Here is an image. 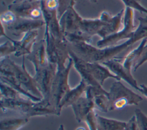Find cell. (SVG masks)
<instances>
[{"mask_svg": "<svg viewBox=\"0 0 147 130\" xmlns=\"http://www.w3.org/2000/svg\"><path fill=\"white\" fill-rule=\"evenodd\" d=\"M88 65L93 78L102 86H103L105 81L109 78L121 81L107 67L100 63L88 62Z\"/></svg>", "mask_w": 147, "mask_h": 130, "instance_id": "obj_18", "label": "cell"}, {"mask_svg": "<svg viewBox=\"0 0 147 130\" xmlns=\"http://www.w3.org/2000/svg\"><path fill=\"white\" fill-rule=\"evenodd\" d=\"M45 6L49 10H57L59 6V0H43Z\"/></svg>", "mask_w": 147, "mask_h": 130, "instance_id": "obj_37", "label": "cell"}, {"mask_svg": "<svg viewBox=\"0 0 147 130\" xmlns=\"http://www.w3.org/2000/svg\"><path fill=\"white\" fill-rule=\"evenodd\" d=\"M102 64L107 67L120 80H123L132 87L140 91V86L138 85L137 81L133 77L131 71L125 67L119 58H114L104 62Z\"/></svg>", "mask_w": 147, "mask_h": 130, "instance_id": "obj_10", "label": "cell"}, {"mask_svg": "<svg viewBox=\"0 0 147 130\" xmlns=\"http://www.w3.org/2000/svg\"><path fill=\"white\" fill-rule=\"evenodd\" d=\"M140 91L147 98V86L144 84H141L140 86Z\"/></svg>", "mask_w": 147, "mask_h": 130, "instance_id": "obj_39", "label": "cell"}, {"mask_svg": "<svg viewBox=\"0 0 147 130\" xmlns=\"http://www.w3.org/2000/svg\"><path fill=\"white\" fill-rule=\"evenodd\" d=\"M18 17L17 15L11 10H7L3 12L1 14L0 20L1 23L3 24L5 26H9L13 24L17 20Z\"/></svg>", "mask_w": 147, "mask_h": 130, "instance_id": "obj_31", "label": "cell"}, {"mask_svg": "<svg viewBox=\"0 0 147 130\" xmlns=\"http://www.w3.org/2000/svg\"><path fill=\"white\" fill-rule=\"evenodd\" d=\"M87 86V85L85 83V82L81 79L78 85L69 90L60 102L57 109L59 116L61 114V112L63 108L71 106L74 103H75L79 98L83 96L82 95L83 93H84Z\"/></svg>", "mask_w": 147, "mask_h": 130, "instance_id": "obj_17", "label": "cell"}, {"mask_svg": "<svg viewBox=\"0 0 147 130\" xmlns=\"http://www.w3.org/2000/svg\"><path fill=\"white\" fill-rule=\"evenodd\" d=\"M44 26H45V21L43 19L33 20L18 17L13 24L7 26V28L10 30L12 35L15 36H19L26 32L38 30Z\"/></svg>", "mask_w": 147, "mask_h": 130, "instance_id": "obj_13", "label": "cell"}, {"mask_svg": "<svg viewBox=\"0 0 147 130\" xmlns=\"http://www.w3.org/2000/svg\"><path fill=\"white\" fill-rule=\"evenodd\" d=\"M69 56L73 60L74 67L80 75L82 80L84 81L87 85L97 86H102L94 79L92 75H91L87 62L78 57L70 49Z\"/></svg>", "mask_w": 147, "mask_h": 130, "instance_id": "obj_15", "label": "cell"}, {"mask_svg": "<svg viewBox=\"0 0 147 130\" xmlns=\"http://www.w3.org/2000/svg\"><path fill=\"white\" fill-rule=\"evenodd\" d=\"M33 102L29 98L18 100L1 97V108L4 112L7 110H13L26 117Z\"/></svg>", "mask_w": 147, "mask_h": 130, "instance_id": "obj_14", "label": "cell"}, {"mask_svg": "<svg viewBox=\"0 0 147 130\" xmlns=\"http://www.w3.org/2000/svg\"><path fill=\"white\" fill-rule=\"evenodd\" d=\"M134 113L139 130H147V116L140 109H136Z\"/></svg>", "mask_w": 147, "mask_h": 130, "instance_id": "obj_32", "label": "cell"}, {"mask_svg": "<svg viewBox=\"0 0 147 130\" xmlns=\"http://www.w3.org/2000/svg\"><path fill=\"white\" fill-rule=\"evenodd\" d=\"M124 13L125 9H122L114 16L111 15L106 11L102 12L99 17L103 21L104 24L98 35L101 39H104L119 31L123 24Z\"/></svg>", "mask_w": 147, "mask_h": 130, "instance_id": "obj_9", "label": "cell"}, {"mask_svg": "<svg viewBox=\"0 0 147 130\" xmlns=\"http://www.w3.org/2000/svg\"><path fill=\"white\" fill-rule=\"evenodd\" d=\"M92 3H96L98 2V0H90Z\"/></svg>", "mask_w": 147, "mask_h": 130, "instance_id": "obj_44", "label": "cell"}, {"mask_svg": "<svg viewBox=\"0 0 147 130\" xmlns=\"http://www.w3.org/2000/svg\"><path fill=\"white\" fill-rule=\"evenodd\" d=\"M1 37H7V35H6V32H5V25L1 23Z\"/></svg>", "mask_w": 147, "mask_h": 130, "instance_id": "obj_40", "label": "cell"}, {"mask_svg": "<svg viewBox=\"0 0 147 130\" xmlns=\"http://www.w3.org/2000/svg\"><path fill=\"white\" fill-rule=\"evenodd\" d=\"M38 35V30H33L25 33L20 40H13L9 36L6 38L10 40L14 45L16 49L14 55L17 57H20L27 56L31 52L33 46L37 43Z\"/></svg>", "mask_w": 147, "mask_h": 130, "instance_id": "obj_11", "label": "cell"}, {"mask_svg": "<svg viewBox=\"0 0 147 130\" xmlns=\"http://www.w3.org/2000/svg\"><path fill=\"white\" fill-rule=\"evenodd\" d=\"M75 6L69 7L66 10L59 18V22L64 33L76 31L79 29L83 18L75 10Z\"/></svg>", "mask_w": 147, "mask_h": 130, "instance_id": "obj_12", "label": "cell"}, {"mask_svg": "<svg viewBox=\"0 0 147 130\" xmlns=\"http://www.w3.org/2000/svg\"><path fill=\"white\" fill-rule=\"evenodd\" d=\"M34 71L33 77L42 98L49 101L51 90L57 71V66L49 62L47 65Z\"/></svg>", "mask_w": 147, "mask_h": 130, "instance_id": "obj_6", "label": "cell"}, {"mask_svg": "<svg viewBox=\"0 0 147 130\" xmlns=\"http://www.w3.org/2000/svg\"><path fill=\"white\" fill-rule=\"evenodd\" d=\"M95 109L91 110L84 118L83 122L87 125L89 130H98V122H97V113Z\"/></svg>", "mask_w": 147, "mask_h": 130, "instance_id": "obj_29", "label": "cell"}, {"mask_svg": "<svg viewBox=\"0 0 147 130\" xmlns=\"http://www.w3.org/2000/svg\"><path fill=\"white\" fill-rule=\"evenodd\" d=\"M26 56L27 59L33 64L34 70L47 65L49 62L48 59L44 39L36 43L31 52Z\"/></svg>", "mask_w": 147, "mask_h": 130, "instance_id": "obj_16", "label": "cell"}, {"mask_svg": "<svg viewBox=\"0 0 147 130\" xmlns=\"http://www.w3.org/2000/svg\"><path fill=\"white\" fill-rule=\"evenodd\" d=\"M98 130H125L126 122L97 114Z\"/></svg>", "mask_w": 147, "mask_h": 130, "instance_id": "obj_23", "label": "cell"}, {"mask_svg": "<svg viewBox=\"0 0 147 130\" xmlns=\"http://www.w3.org/2000/svg\"><path fill=\"white\" fill-rule=\"evenodd\" d=\"M76 120L78 123L83 121L87 114L95 109L94 102L86 96H82L71 105Z\"/></svg>", "mask_w": 147, "mask_h": 130, "instance_id": "obj_19", "label": "cell"}, {"mask_svg": "<svg viewBox=\"0 0 147 130\" xmlns=\"http://www.w3.org/2000/svg\"><path fill=\"white\" fill-rule=\"evenodd\" d=\"M41 1H24L18 3L11 2L8 10L14 13L18 17L33 20L42 19Z\"/></svg>", "mask_w": 147, "mask_h": 130, "instance_id": "obj_7", "label": "cell"}, {"mask_svg": "<svg viewBox=\"0 0 147 130\" xmlns=\"http://www.w3.org/2000/svg\"><path fill=\"white\" fill-rule=\"evenodd\" d=\"M73 66V60L70 58L65 67L57 68L49 95V102L56 109L57 112L62 98L71 88L69 85L68 79L70 71Z\"/></svg>", "mask_w": 147, "mask_h": 130, "instance_id": "obj_4", "label": "cell"}, {"mask_svg": "<svg viewBox=\"0 0 147 130\" xmlns=\"http://www.w3.org/2000/svg\"><path fill=\"white\" fill-rule=\"evenodd\" d=\"M1 97H3L9 99H24L28 98L23 95L17 90L9 86L8 85L1 82Z\"/></svg>", "mask_w": 147, "mask_h": 130, "instance_id": "obj_27", "label": "cell"}, {"mask_svg": "<svg viewBox=\"0 0 147 130\" xmlns=\"http://www.w3.org/2000/svg\"><path fill=\"white\" fill-rule=\"evenodd\" d=\"M16 49L13 43L9 40L1 44L0 45V57L1 58L9 56L10 54L14 53Z\"/></svg>", "mask_w": 147, "mask_h": 130, "instance_id": "obj_33", "label": "cell"}, {"mask_svg": "<svg viewBox=\"0 0 147 130\" xmlns=\"http://www.w3.org/2000/svg\"><path fill=\"white\" fill-rule=\"evenodd\" d=\"M108 93V91L105 90L102 86H97L87 85L86 89L84 94H85V96L87 98L92 100L93 98L96 95L101 93Z\"/></svg>", "mask_w": 147, "mask_h": 130, "instance_id": "obj_30", "label": "cell"}, {"mask_svg": "<svg viewBox=\"0 0 147 130\" xmlns=\"http://www.w3.org/2000/svg\"><path fill=\"white\" fill-rule=\"evenodd\" d=\"M64 37L68 43H75L78 42H87L91 43L92 37L88 35L80 29L64 34Z\"/></svg>", "mask_w": 147, "mask_h": 130, "instance_id": "obj_26", "label": "cell"}, {"mask_svg": "<svg viewBox=\"0 0 147 130\" xmlns=\"http://www.w3.org/2000/svg\"><path fill=\"white\" fill-rule=\"evenodd\" d=\"M59 6L57 9L59 17L69 7L75 6L76 3V0H59Z\"/></svg>", "mask_w": 147, "mask_h": 130, "instance_id": "obj_35", "label": "cell"}, {"mask_svg": "<svg viewBox=\"0 0 147 130\" xmlns=\"http://www.w3.org/2000/svg\"><path fill=\"white\" fill-rule=\"evenodd\" d=\"M137 1H140V0H137Z\"/></svg>", "mask_w": 147, "mask_h": 130, "instance_id": "obj_45", "label": "cell"}, {"mask_svg": "<svg viewBox=\"0 0 147 130\" xmlns=\"http://www.w3.org/2000/svg\"><path fill=\"white\" fill-rule=\"evenodd\" d=\"M109 92L107 93H101L96 95L92 100L95 109L102 112H109V100L108 97Z\"/></svg>", "mask_w": 147, "mask_h": 130, "instance_id": "obj_28", "label": "cell"}, {"mask_svg": "<svg viewBox=\"0 0 147 130\" xmlns=\"http://www.w3.org/2000/svg\"><path fill=\"white\" fill-rule=\"evenodd\" d=\"M134 9L125 7L123 20V27L117 32L104 39H101L96 43V47L100 48L116 45L122 40L130 39L137 26L134 25Z\"/></svg>", "mask_w": 147, "mask_h": 130, "instance_id": "obj_5", "label": "cell"}, {"mask_svg": "<svg viewBox=\"0 0 147 130\" xmlns=\"http://www.w3.org/2000/svg\"><path fill=\"white\" fill-rule=\"evenodd\" d=\"M125 130H139L135 116H133L130 120L126 122Z\"/></svg>", "mask_w": 147, "mask_h": 130, "instance_id": "obj_38", "label": "cell"}, {"mask_svg": "<svg viewBox=\"0 0 147 130\" xmlns=\"http://www.w3.org/2000/svg\"><path fill=\"white\" fill-rule=\"evenodd\" d=\"M108 92L109 111L122 109L127 106H137L143 100L141 96L125 86L121 81L113 82Z\"/></svg>", "mask_w": 147, "mask_h": 130, "instance_id": "obj_2", "label": "cell"}, {"mask_svg": "<svg viewBox=\"0 0 147 130\" xmlns=\"http://www.w3.org/2000/svg\"><path fill=\"white\" fill-rule=\"evenodd\" d=\"M43 1V0H13V3H18L24 1Z\"/></svg>", "mask_w": 147, "mask_h": 130, "instance_id": "obj_41", "label": "cell"}, {"mask_svg": "<svg viewBox=\"0 0 147 130\" xmlns=\"http://www.w3.org/2000/svg\"><path fill=\"white\" fill-rule=\"evenodd\" d=\"M136 43V40L131 37L130 39L120 44H116L102 48L97 47L91 58L90 62H98L102 63L116 58L118 54L121 53Z\"/></svg>", "mask_w": 147, "mask_h": 130, "instance_id": "obj_8", "label": "cell"}, {"mask_svg": "<svg viewBox=\"0 0 147 130\" xmlns=\"http://www.w3.org/2000/svg\"><path fill=\"white\" fill-rule=\"evenodd\" d=\"M44 40L49 62L56 65L57 68L65 67L67 60L70 58L67 41L54 38L46 29H45Z\"/></svg>", "mask_w": 147, "mask_h": 130, "instance_id": "obj_3", "label": "cell"}, {"mask_svg": "<svg viewBox=\"0 0 147 130\" xmlns=\"http://www.w3.org/2000/svg\"><path fill=\"white\" fill-rule=\"evenodd\" d=\"M146 62H147V43L145 45L140 58L133 67L134 71H137V70Z\"/></svg>", "mask_w": 147, "mask_h": 130, "instance_id": "obj_36", "label": "cell"}, {"mask_svg": "<svg viewBox=\"0 0 147 130\" xmlns=\"http://www.w3.org/2000/svg\"><path fill=\"white\" fill-rule=\"evenodd\" d=\"M0 80L1 82L5 83L14 89L18 91L25 97L32 100L34 102L40 101L42 100V98L38 97L35 95H32L28 91H27L14 77V75L10 72H0Z\"/></svg>", "mask_w": 147, "mask_h": 130, "instance_id": "obj_21", "label": "cell"}, {"mask_svg": "<svg viewBox=\"0 0 147 130\" xmlns=\"http://www.w3.org/2000/svg\"><path fill=\"white\" fill-rule=\"evenodd\" d=\"M29 122V118L26 116L22 117H6L0 121V130H20Z\"/></svg>", "mask_w": 147, "mask_h": 130, "instance_id": "obj_24", "label": "cell"}, {"mask_svg": "<svg viewBox=\"0 0 147 130\" xmlns=\"http://www.w3.org/2000/svg\"><path fill=\"white\" fill-rule=\"evenodd\" d=\"M103 24V21L99 17L97 18H83L79 29L88 35L93 37L95 35H98Z\"/></svg>", "mask_w": 147, "mask_h": 130, "instance_id": "obj_22", "label": "cell"}, {"mask_svg": "<svg viewBox=\"0 0 147 130\" xmlns=\"http://www.w3.org/2000/svg\"><path fill=\"white\" fill-rule=\"evenodd\" d=\"M58 130H65V129L64 126L63 124H61V125H59Z\"/></svg>", "mask_w": 147, "mask_h": 130, "instance_id": "obj_42", "label": "cell"}, {"mask_svg": "<svg viewBox=\"0 0 147 130\" xmlns=\"http://www.w3.org/2000/svg\"><path fill=\"white\" fill-rule=\"evenodd\" d=\"M125 7H130L134 10L139 11L147 14V9L143 6L137 0H121Z\"/></svg>", "mask_w": 147, "mask_h": 130, "instance_id": "obj_34", "label": "cell"}, {"mask_svg": "<svg viewBox=\"0 0 147 130\" xmlns=\"http://www.w3.org/2000/svg\"><path fill=\"white\" fill-rule=\"evenodd\" d=\"M50 115L58 116L56 109L52 106L49 101L42 98L37 102H33L26 117L47 116Z\"/></svg>", "mask_w": 147, "mask_h": 130, "instance_id": "obj_20", "label": "cell"}, {"mask_svg": "<svg viewBox=\"0 0 147 130\" xmlns=\"http://www.w3.org/2000/svg\"><path fill=\"white\" fill-rule=\"evenodd\" d=\"M75 130H86L85 128L84 127H78L76 128Z\"/></svg>", "mask_w": 147, "mask_h": 130, "instance_id": "obj_43", "label": "cell"}, {"mask_svg": "<svg viewBox=\"0 0 147 130\" xmlns=\"http://www.w3.org/2000/svg\"><path fill=\"white\" fill-rule=\"evenodd\" d=\"M25 60V56H22V64L19 65L11 60L9 56L1 58L0 71L12 73L27 91L33 95L42 98L34 77L26 70Z\"/></svg>", "mask_w": 147, "mask_h": 130, "instance_id": "obj_1", "label": "cell"}, {"mask_svg": "<svg viewBox=\"0 0 147 130\" xmlns=\"http://www.w3.org/2000/svg\"><path fill=\"white\" fill-rule=\"evenodd\" d=\"M147 43V37L142 39L140 44L134 49L130 51L123 58L122 62L125 67L129 70H131L134 65L140 58L143 48Z\"/></svg>", "mask_w": 147, "mask_h": 130, "instance_id": "obj_25", "label": "cell"}]
</instances>
